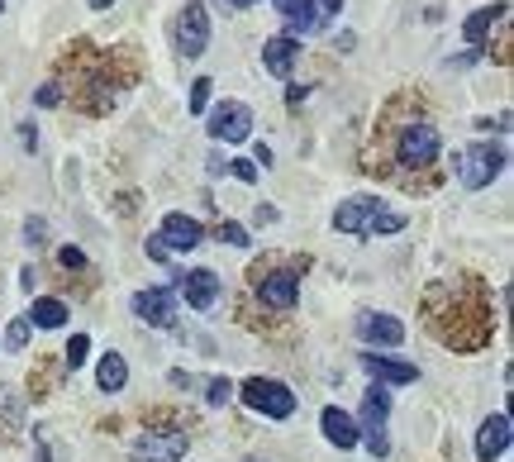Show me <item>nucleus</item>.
Listing matches in <instances>:
<instances>
[{
    "label": "nucleus",
    "mask_w": 514,
    "mask_h": 462,
    "mask_svg": "<svg viewBox=\"0 0 514 462\" xmlns=\"http://www.w3.org/2000/svg\"><path fill=\"white\" fill-rule=\"evenodd\" d=\"M443 153V139L428 114H410V120L391 124V158L401 172H428Z\"/></svg>",
    "instance_id": "obj_2"
},
{
    "label": "nucleus",
    "mask_w": 514,
    "mask_h": 462,
    "mask_svg": "<svg viewBox=\"0 0 514 462\" xmlns=\"http://www.w3.org/2000/svg\"><path fill=\"white\" fill-rule=\"evenodd\" d=\"M234 395L248 410H257V415H267V420H291L295 415V391L286 382H276V376H248L243 386H234Z\"/></svg>",
    "instance_id": "obj_4"
},
{
    "label": "nucleus",
    "mask_w": 514,
    "mask_h": 462,
    "mask_svg": "<svg viewBox=\"0 0 514 462\" xmlns=\"http://www.w3.org/2000/svg\"><path fill=\"white\" fill-rule=\"evenodd\" d=\"M362 367H367L381 386H410V382H419V367H414V362L386 358V353H362Z\"/></svg>",
    "instance_id": "obj_16"
},
{
    "label": "nucleus",
    "mask_w": 514,
    "mask_h": 462,
    "mask_svg": "<svg viewBox=\"0 0 514 462\" xmlns=\"http://www.w3.org/2000/svg\"><path fill=\"white\" fill-rule=\"evenodd\" d=\"M24 343H29V320L20 315V320H10V329H5V349H10V353H20Z\"/></svg>",
    "instance_id": "obj_29"
},
{
    "label": "nucleus",
    "mask_w": 514,
    "mask_h": 462,
    "mask_svg": "<svg viewBox=\"0 0 514 462\" xmlns=\"http://www.w3.org/2000/svg\"><path fill=\"white\" fill-rule=\"evenodd\" d=\"M176 48H181V58H201L205 48H210V10H205V0H186L176 14Z\"/></svg>",
    "instance_id": "obj_8"
},
{
    "label": "nucleus",
    "mask_w": 514,
    "mask_h": 462,
    "mask_svg": "<svg viewBox=\"0 0 514 462\" xmlns=\"http://www.w3.org/2000/svg\"><path fill=\"white\" fill-rule=\"evenodd\" d=\"M205 401H210V405H229V401H234V382H229V376H214V382H205Z\"/></svg>",
    "instance_id": "obj_26"
},
{
    "label": "nucleus",
    "mask_w": 514,
    "mask_h": 462,
    "mask_svg": "<svg viewBox=\"0 0 514 462\" xmlns=\"http://www.w3.org/2000/svg\"><path fill=\"white\" fill-rule=\"evenodd\" d=\"M205 168H210V177H224V172H229V158L214 153V158H205Z\"/></svg>",
    "instance_id": "obj_36"
},
{
    "label": "nucleus",
    "mask_w": 514,
    "mask_h": 462,
    "mask_svg": "<svg viewBox=\"0 0 514 462\" xmlns=\"http://www.w3.org/2000/svg\"><path fill=\"white\" fill-rule=\"evenodd\" d=\"M505 148L500 143H472V148H462L457 153V177H462V186L467 191H486L495 177L505 172Z\"/></svg>",
    "instance_id": "obj_6"
},
{
    "label": "nucleus",
    "mask_w": 514,
    "mask_h": 462,
    "mask_svg": "<svg viewBox=\"0 0 514 462\" xmlns=\"http://www.w3.org/2000/svg\"><path fill=\"white\" fill-rule=\"evenodd\" d=\"M272 5L286 14V34H314L320 29V10H314V0H272Z\"/></svg>",
    "instance_id": "obj_20"
},
{
    "label": "nucleus",
    "mask_w": 514,
    "mask_h": 462,
    "mask_svg": "<svg viewBox=\"0 0 514 462\" xmlns=\"http://www.w3.org/2000/svg\"><path fill=\"white\" fill-rule=\"evenodd\" d=\"M143 249H148V258H153V262H167V249H162V243H158V234H153V239H148V243H143Z\"/></svg>",
    "instance_id": "obj_35"
},
{
    "label": "nucleus",
    "mask_w": 514,
    "mask_h": 462,
    "mask_svg": "<svg viewBox=\"0 0 514 462\" xmlns=\"http://www.w3.org/2000/svg\"><path fill=\"white\" fill-rule=\"evenodd\" d=\"M248 462H262V457H248Z\"/></svg>",
    "instance_id": "obj_43"
},
{
    "label": "nucleus",
    "mask_w": 514,
    "mask_h": 462,
    "mask_svg": "<svg viewBox=\"0 0 514 462\" xmlns=\"http://www.w3.org/2000/svg\"><path fill=\"white\" fill-rule=\"evenodd\" d=\"M229 10H248V5H257V0H224Z\"/></svg>",
    "instance_id": "obj_41"
},
{
    "label": "nucleus",
    "mask_w": 514,
    "mask_h": 462,
    "mask_svg": "<svg viewBox=\"0 0 514 462\" xmlns=\"http://www.w3.org/2000/svg\"><path fill=\"white\" fill-rule=\"evenodd\" d=\"M214 234H220L224 243H234V249H248V243H253V239H248V229L234 224V220H220V229H214Z\"/></svg>",
    "instance_id": "obj_28"
},
{
    "label": "nucleus",
    "mask_w": 514,
    "mask_h": 462,
    "mask_svg": "<svg viewBox=\"0 0 514 462\" xmlns=\"http://www.w3.org/2000/svg\"><path fill=\"white\" fill-rule=\"evenodd\" d=\"M353 329H357L362 343H381V349H401L405 343V324L395 315H386V310H362L353 320Z\"/></svg>",
    "instance_id": "obj_14"
},
{
    "label": "nucleus",
    "mask_w": 514,
    "mask_h": 462,
    "mask_svg": "<svg viewBox=\"0 0 514 462\" xmlns=\"http://www.w3.org/2000/svg\"><path fill=\"white\" fill-rule=\"evenodd\" d=\"M301 267L305 262H286V267H253V282H257V295L267 310H295V301H301Z\"/></svg>",
    "instance_id": "obj_5"
},
{
    "label": "nucleus",
    "mask_w": 514,
    "mask_h": 462,
    "mask_svg": "<svg viewBox=\"0 0 514 462\" xmlns=\"http://www.w3.org/2000/svg\"><path fill=\"white\" fill-rule=\"evenodd\" d=\"M295 58H301V39H291V34H272L267 43H262V68H267L272 77H291Z\"/></svg>",
    "instance_id": "obj_17"
},
{
    "label": "nucleus",
    "mask_w": 514,
    "mask_h": 462,
    "mask_svg": "<svg viewBox=\"0 0 514 462\" xmlns=\"http://www.w3.org/2000/svg\"><path fill=\"white\" fill-rule=\"evenodd\" d=\"M505 448H509V415H505V410H495V415H486L481 429H476V457L495 462Z\"/></svg>",
    "instance_id": "obj_15"
},
{
    "label": "nucleus",
    "mask_w": 514,
    "mask_h": 462,
    "mask_svg": "<svg viewBox=\"0 0 514 462\" xmlns=\"http://www.w3.org/2000/svg\"><path fill=\"white\" fill-rule=\"evenodd\" d=\"M0 10H5V0H0Z\"/></svg>",
    "instance_id": "obj_44"
},
{
    "label": "nucleus",
    "mask_w": 514,
    "mask_h": 462,
    "mask_svg": "<svg viewBox=\"0 0 514 462\" xmlns=\"http://www.w3.org/2000/svg\"><path fill=\"white\" fill-rule=\"evenodd\" d=\"M172 276H176L172 291L186 295L191 310H210L214 301H220V276H214L210 267H186V272H172Z\"/></svg>",
    "instance_id": "obj_12"
},
{
    "label": "nucleus",
    "mask_w": 514,
    "mask_h": 462,
    "mask_svg": "<svg viewBox=\"0 0 514 462\" xmlns=\"http://www.w3.org/2000/svg\"><path fill=\"white\" fill-rule=\"evenodd\" d=\"M357 443H367L372 457H386L391 453V439H386V424H391V386H372L362 395V410H357Z\"/></svg>",
    "instance_id": "obj_3"
},
{
    "label": "nucleus",
    "mask_w": 514,
    "mask_h": 462,
    "mask_svg": "<svg viewBox=\"0 0 514 462\" xmlns=\"http://www.w3.org/2000/svg\"><path fill=\"white\" fill-rule=\"evenodd\" d=\"M424 324L443 349L453 353H476L486 349L495 334V315H491V295L481 286L476 272H457L428 286L424 295Z\"/></svg>",
    "instance_id": "obj_1"
},
{
    "label": "nucleus",
    "mask_w": 514,
    "mask_h": 462,
    "mask_svg": "<svg viewBox=\"0 0 514 462\" xmlns=\"http://www.w3.org/2000/svg\"><path fill=\"white\" fill-rule=\"evenodd\" d=\"M320 429H324V439L334 443L338 453L357 448V424H353V415H347V410H338V405H324V415H320Z\"/></svg>",
    "instance_id": "obj_19"
},
{
    "label": "nucleus",
    "mask_w": 514,
    "mask_h": 462,
    "mask_svg": "<svg viewBox=\"0 0 514 462\" xmlns=\"http://www.w3.org/2000/svg\"><path fill=\"white\" fill-rule=\"evenodd\" d=\"M58 262H62V267H68V272H86V253H81V249H72V243H68V249L58 253Z\"/></svg>",
    "instance_id": "obj_31"
},
{
    "label": "nucleus",
    "mask_w": 514,
    "mask_h": 462,
    "mask_svg": "<svg viewBox=\"0 0 514 462\" xmlns=\"http://www.w3.org/2000/svg\"><path fill=\"white\" fill-rule=\"evenodd\" d=\"M86 5H91V10H110V5H114V0H86Z\"/></svg>",
    "instance_id": "obj_42"
},
{
    "label": "nucleus",
    "mask_w": 514,
    "mask_h": 462,
    "mask_svg": "<svg viewBox=\"0 0 514 462\" xmlns=\"http://www.w3.org/2000/svg\"><path fill=\"white\" fill-rule=\"evenodd\" d=\"M505 14H509V0H495V5H481V10H472L467 20H462V39H467L472 48H481V43H486V34H491V29L500 24V20H505Z\"/></svg>",
    "instance_id": "obj_18"
},
{
    "label": "nucleus",
    "mask_w": 514,
    "mask_h": 462,
    "mask_svg": "<svg viewBox=\"0 0 514 462\" xmlns=\"http://www.w3.org/2000/svg\"><path fill=\"white\" fill-rule=\"evenodd\" d=\"M253 220H257V224H272V220H276V210H272V205H257V210H253Z\"/></svg>",
    "instance_id": "obj_37"
},
{
    "label": "nucleus",
    "mask_w": 514,
    "mask_h": 462,
    "mask_svg": "<svg viewBox=\"0 0 514 462\" xmlns=\"http://www.w3.org/2000/svg\"><path fill=\"white\" fill-rule=\"evenodd\" d=\"M158 243L167 253H191V249H201V243H205V224L195 220V214H186V210H172V214H162Z\"/></svg>",
    "instance_id": "obj_10"
},
{
    "label": "nucleus",
    "mask_w": 514,
    "mask_h": 462,
    "mask_svg": "<svg viewBox=\"0 0 514 462\" xmlns=\"http://www.w3.org/2000/svg\"><path fill=\"white\" fill-rule=\"evenodd\" d=\"M229 172H234L239 181H248V186H253V181L262 177V168H257L253 158H229Z\"/></svg>",
    "instance_id": "obj_30"
},
{
    "label": "nucleus",
    "mask_w": 514,
    "mask_h": 462,
    "mask_svg": "<svg viewBox=\"0 0 514 462\" xmlns=\"http://www.w3.org/2000/svg\"><path fill=\"white\" fill-rule=\"evenodd\" d=\"M401 229H405V214H401V210H381L367 239H376V234H401Z\"/></svg>",
    "instance_id": "obj_25"
},
{
    "label": "nucleus",
    "mask_w": 514,
    "mask_h": 462,
    "mask_svg": "<svg viewBox=\"0 0 514 462\" xmlns=\"http://www.w3.org/2000/svg\"><path fill=\"white\" fill-rule=\"evenodd\" d=\"M68 315H72V310L68 305H62V301H53V295H39V301L34 305H29V329H62V324H68Z\"/></svg>",
    "instance_id": "obj_22"
},
{
    "label": "nucleus",
    "mask_w": 514,
    "mask_h": 462,
    "mask_svg": "<svg viewBox=\"0 0 514 462\" xmlns=\"http://www.w3.org/2000/svg\"><path fill=\"white\" fill-rule=\"evenodd\" d=\"M86 358H91V339L72 334V343L62 349V372H81V367H86Z\"/></svg>",
    "instance_id": "obj_24"
},
{
    "label": "nucleus",
    "mask_w": 514,
    "mask_h": 462,
    "mask_svg": "<svg viewBox=\"0 0 514 462\" xmlns=\"http://www.w3.org/2000/svg\"><path fill=\"white\" fill-rule=\"evenodd\" d=\"M376 214H381L376 195H353V201H343L334 210V229H338V234H353V239H367L372 224H376Z\"/></svg>",
    "instance_id": "obj_13"
},
{
    "label": "nucleus",
    "mask_w": 514,
    "mask_h": 462,
    "mask_svg": "<svg viewBox=\"0 0 514 462\" xmlns=\"http://www.w3.org/2000/svg\"><path fill=\"white\" fill-rule=\"evenodd\" d=\"M20 139H24V148H39V134L29 124H20Z\"/></svg>",
    "instance_id": "obj_40"
},
{
    "label": "nucleus",
    "mask_w": 514,
    "mask_h": 462,
    "mask_svg": "<svg viewBox=\"0 0 514 462\" xmlns=\"http://www.w3.org/2000/svg\"><path fill=\"white\" fill-rule=\"evenodd\" d=\"M186 429L167 424V429H143L134 443V462H181L186 457Z\"/></svg>",
    "instance_id": "obj_7"
},
{
    "label": "nucleus",
    "mask_w": 514,
    "mask_h": 462,
    "mask_svg": "<svg viewBox=\"0 0 514 462\" xmlns=\"http://www.w3.org/2000/svg\"><path fill=\"white\" fill-rule=\"evenodd\" d=\"M43 234H48V224H43V220H24V243H29V249H39Z\"/></svg>",
    "instance_id": "obj_32"
},
{
    "label": "nucleus",
    "mask_w": 514,
    "mask_h": 462,
    "mask_svg": "<svg viewBox=\"0 0 514 462\" xmlns=\"http://www.w3.org/2000/svg\"><path fill=\"white\" fill-rule=\"evenodd\" d=\"M210 86H214L210 77H195L191 81V114H205L210 110Z\"/></svg>",
    "instance_id": "obj_27"
},
{
    "label": "nucleus",
    "mask_w": 514,
    "mask_h": 462,
    "mask_svg": "<svg viewBox=\"0 0 514 462\" xmlns=\"http://www.w3.org/2000/svg\"><path fill=\"white\" fill-rule=\"evenodd\" d=\"M210 139L214 143H243L248 134H253V110H248L243 101H224L210 110Z\"/></svg>",
    "instance_id": "obj_11"
},
{
    "label": "nucleus",
    "mask_w": 514,
    "mask_h": 462,
    "mask_svg": "<svg viewBox=\"0 0 514 462\" xmlns=\"http://www.w3.org/2000/svg\"><path fill=\"white\" fill-rule=\"evenodd\" d=\"M20 429H24V395L14 386H0V434L20 439Z\"/></svg>",
    "instance_id": "obj_21"
},
{
    "label": "nucleus",
    "mask_w": 514,
    "mask_h": 462,
    "mask_svg": "<svg viewBox=\"0 0 514 462\" xmlns=\"http://www.w3.org/2000/svg\"><path fill=\"white\" fill-rule=\"evenodd\" d=\"M129 310H134V320L153 324V329H172L181 305H176V291L172 286H148V291H134V301H129Z\"/></svg>",
    "instance_id": "obj_9"
},
{
    "label": "nucleus",
    "mask_w": 514,
    "mask_h": 462,
    "mask_svg": "<svg viewBox=\"0 0 514 462\" xmlns=\"http://www.w3.org/2000/svg\"><path fill=\"white\" fill-rule=\"evenodd\" d=\"M39 105H62V91H58V81H48V86H39V95H34Z\"/></svg>",
    "instance_id": "obj_34"
},
{
    "label": "nucleus",
    "mask_w": 514,
    "mask_h": 462,
    "mask_svg": "<svg viewBox=\"0 0 514 462\" xmlns=\"http://www.w3.org/2000/svg\"><path fill=\"white\" fill-rule=\"evenodd\" d=\"M305 95H310V86H291V91H286V101H291V105H301Z\"/></svg>",
    "instance_id": "obj_39"
},
{
    "label": "nucleus",
    "mask_w": 514,
    "mask_h": 462,
    "mask_svg": "<svg viewBox=\"0 0 514 462\" xmlns=\"http://www.w3.org/2000/svg\"><path fill=\"white\" fill-rule=\"evenodd\" d=\"M95 386H101V391H124L129 386V362L120 358V353H105L101 362H95Z\"/></svg>",
    "instance_id": "obj_23"
},
{
    "label": "nucleus",
    "mask_w": 514,
    "mask_h": 462,
    "mask_svg": "<svg viewBox=\"0 0 514 462\" xmlns=\"http://www.w3.org/2000/svg\"><path fill=\"white\" fill-rule=\"evenodd\" d=\"M34 282H39V272H34V267H24V272H20V286H24V291H34Z\"/></svg>",
    "instance_id": "obj_38"
},
{
    "label": "nucleus",
    "mask_w": 514,
    "mask_h": 462,
    "mask_svg": "<svg viewBox=\"0 0 514 462\" xmlns=\"http://www.w3.org/2000/svg\"><path fill=\"white\" fill-rule=\"evenodd\" d=\"M314 10H320V29H324V24L343 10V0H314Z\"/></svg>",
    "instance_id": "obj_33"
}]
</instances>
